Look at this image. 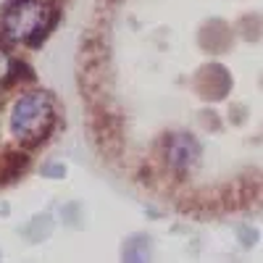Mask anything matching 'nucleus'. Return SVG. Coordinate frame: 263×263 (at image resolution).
Listing matches in <instances>:
<instances>
[{
    "instance_id": "nucleus-1",
    "label": "nucleus",
    "mask_w": 263,
    "mask_h": 263,
    "mask_svg": "<svg viewBox=\"0 0 263 263\" xmlns=\"http://www.w3.org/2000/svg\"><path fill=\"white\" fill-rule=\"evenodd\" d=\"M58 16L50 0H8L0 11V37L37 48L58 24Z\"/></svg>"
},
{
    "instance_id": "nucleus-2",
    "label": "nucleus",
    "mask_w": 263,
    "mask_h": 263,
    "mask_svg": "<svg viewBox=\"0 0 263 263\" xmlns=\"http://www.w3.org/2000/svg\"><path fill=\"white\" fill-rule=\"evenodd\" d=\"M11 137L18 145H40L55 126V103L48 92H24L11 108Z\"/></svg>"
},
{
    "instance_id": "nucleus-3",
    "label": "nucleus",
    "mask_w": 263,
    "mask_h": 263,
    "mask_svg": "<svg viewBox=\"0 0 263 263\" xmlns=\"http://www.w3.org/2000/svg\"><path fill=\"white\" fill-rule=\"evenodd\" d=\"M11 69H13V61H11V55L0 48V87H6L8 84V79H11Z\"/></svg>"
}]
</instances>
